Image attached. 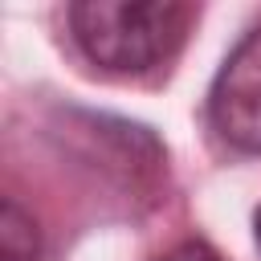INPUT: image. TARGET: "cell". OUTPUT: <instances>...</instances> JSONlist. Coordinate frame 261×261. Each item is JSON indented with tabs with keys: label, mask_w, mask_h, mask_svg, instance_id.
Instances as JSON below:
<instances>
[{
	"label": "cell",
	"mask_w": 261,
	"mask_h": 261,
	"mask_svg": "<svg viewBox=\"0 0 261 261\" xmlns=\"http://www.w3.org/2000/svg\"><path fill=\"white\" fill-rule=\"evenodd\" d=\"M69 37L106 73H151L167 65L196 20L179 0H77L65 8Z\"/></svg>",
	"instance_id": "obj_1"
},
{
	"label": "cell",
	"mask_w": 261,
	"mask_h": 261,
	"mask_svg": "<svg viewBox=\"0 0 261 261\" xmlns=\"http://www.w3.org/2000/svg\"><path fill=\"white\" fill-rule=\"evenodd\" d=\"M0 261H45L41 228L16 196H4L0 204Z\"/></svg>",
	"instance_id": "obj_3"
},
{
	"label": "cell",
	"mask_w": 261,
	"mask_h": 261,
	"mask_svg": "<svg viewBox=\"0 0 261 261\" xmlns=\"http://www.w3.org/2000/svg\"><path fill=\"white\" fill-rule=\"evenodd\" d=\"M253 241H257V249H261V208L253 212Z\"/></svg>",
	"instance_id": "obj_5"
},
{
	"label": "cell",
	"mask_w": 261,
	"mask_h": 261,
	"mask_svg": "<svg viewBox=\"0 0 261 261\" xmlns=\"http://www.w3.org/2000/svg\"><path fill=\"white\" fill-rule=\"evenodd\" d=\"M155 261H228V257H220L208 241H179L167 253H159Z\"/></svg>",
	"instance_id": "obj_4"
},
{
	"label": "cell",
	"mask_w": 261,
	"mask_h": 261,
	"mask_svg": "<svg viewBox=\"0 0 261 261\" xmlns=\"http://www.w3.org/2000/svg\"><path fill=\"white\" fill-rule=\"evenodd\" d=\"M208 126L241 155H261V16L237 37L208 86Z\"/></svg>",
	"instance_id": "obj_2"
}]
</instances>
